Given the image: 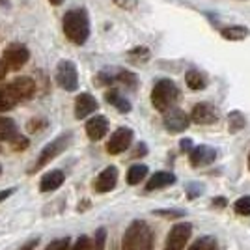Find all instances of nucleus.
Masks as SVG:
<instances>
[{
    "label": "nucleus",
    "mask_w": 250,
    "mask_h": 250,
    "mask_svg": "<svg viewBox=\"0 0 250 250\" xmlns=\"http://www.w3.org/2000/svg\"><path fill=\"white\" fill-rule=\"evenodd\" d=\"M63 34L75 45H84L90 38V19L84 8L69 10L63 15Z\"/></svg>",
    "instance_id": "1"
},
{
    "label": "nucleus",
    "mask_w": 250,
    "mask_h": 250,
    "mask_svg": "<svg viewBox=\"0 0 250 250\" xmlns=\"http://www.w3.org/2000/svg\"><path fill=\"white\" fill-rule=\"evenodd\" d=\"M122 250H153V235L144 220H135L125 229Z\"/></svg>",
    "instance_id": "2"
},
{
    "label": "nucleus",
    "mask_w": 250,
    "mask_h": 250,
    "mask_svg": "<svg viewBox=\"0 0 250 250\" xmlns=\"http://www.w3.org/2000/svg\"><path fill=\"white\" fill-rule=\"evenodd\" d=\"M179 97V90L170 79H161L151 90V103L159 112H167L168 108H172L176 104Z\"/></svg>",
    "instance_id": "3"
},
{
    "label": "nucleus",
    "mask_w": 250,
    "mask_h": 250,
    "mask_svg": "<svg viewBox=\"0 0 250 250\" xmlns=\"http://www.w3.org/2000/svg\"><path fill=\"white\" fill-rule=\"evenodd\" d=\"M56 81L65 92H75L79 86L77 65L71 60H60V63L56 65Z\"/></svg>",
    "instance_id": "4"
},
{
    "label": "nucleus",
    "mask_w": 250,
    "mask_h": 250,
    "mask_svg": "<svg viewBox=\"0 0 250 250\" xmlns=\"http://www.w3.org/2000/svg\"><path fill=\"white\" fill-rule=\"evenodd\" d=\"M190 233H192V224H188V222L176 224L167 235L165 250H183L190 239Z\"/></svg>",
    "instance_id": "5"
},
{
    "label": "nucleus",
    "mask_w": 250,
    "mask_h": 250,
    "mask_svg": "<svg viewBox=\"0 0 250 250\" xmlns=\"http://www.w3.org/2000/svg\"><path fill=\"white\" fill-rule=\"evenodd\" d=\"M69 140H71V135L67 133V135L58 136L56 140H52L51 144H47V146L43 147L42 153H40V159H38V165H36V170H34V172H38V170L45 167L47 163H51V161L56 155H60L63 149L69 146Z\"/></svg>",
    "instance_id": "6"
},
{
    "label": "nucleus",
    "mask_w": 250,
    "mask_h": 250,
    "mask_svg": "<svg viewBox=\"0 0 250 250\" xmlns=\"http://www.w3.org/2000/svg\"><path fill=\"white\" fill-rule=\"evenodd\" d=\"M28 58H30V52H28V49L24 45H21V43H11L10 47H6L2 60L8 65V69L17 71V69H21L22 65L28 62Z\"/></svg>",
    "instance_id": "7"
},
{
    "label": "nucleus",
    "mask_w": 250,
    "mask_h": 250,
    "mask_svg": "<svg viewBox=\"0 0 250 250\" xmlns=\"http://www.w3.org/2000/svg\"><path fill=\"white\" fill-rule=\"evenodd\" d=\"M131 140H133V131L127 127H120L112 133L110 140L106 142V151L110 155H120L131 146Z\"/></svg>",
    "instance_id": "8"
},
{
    "label": "nucleus",
    "mask_w": 250,
    "mask_h": 250,
    "mask_svg": "<svg viewBox=\"0 0 250 250\" xmlns=\"http://www.w3.org/2000/svg\"><path fill=\"white\" fill-rule=\"evenodd\" d=\"M219 120V110L209 103H198L194 104L192 112H190V122L196 125H211Z\"/></svg>",
    "instance_id": "9"
},
{
    "label": "nucleus",
    "mask_w": 250,
    "mask_h": 250,
    "mask_svg": "<svg viewBox=\"0 0 250 250\" xmlns=\"http://www.w3.org/2000/svg\"><path fill=\"white\" fill-rule=\"evenodd\" d=\"M190 124V118H188L183 110H179V108H168L167 112H165V127H167V131L170 133H181V131H185Z\"/></svg>",
    "instance_id": "10"
},
{
    "label": "nucleus",
    "mask_w": 250,
    "mask_h": 250,
    "mask_svg": "<svg viewBox=\"0 0 250 250\" xmlns=\"http://www.w3.org/2000/svg\"><path fill=\"white\" fill-rule=\"evenodd\" d=\"M188 159H190V165H192V167H196V168L208 167V165H211V163L217 159V151L209 146H198V147H194V149H190Z\"/></svg>",
    "instance_id": "11"
},
{
    "label": "nucleus",
    "mask_w": 250,
    "mask_h": 250,
    "mask_svg": "<svg viewBox=\"0 0 250 250\" xmlns=\"http://www.w3.org/2000/svg\"><path fill=\"white\" fill-rule=\"evenodd\" d=\"M97 101H95L94 95L90 94H81L75 101V118L77 120H84L88 116L97 110Z\"/></svg>",
    "instance_id": "12"
},
{
    "label": "nucleus",
    "mask_w": 250,
    "mask_h": 250,
    "mask_svg": "<svg viewBox=\"0 0 250 250\" xmlns=\"http://www.w3.org/2000/svg\"><path fill=\"white\" fill-rule=\"evenodd\" d=\"M116 181H118V168L116 167H108L104 168L103 172L97 176L94 183V188L97 192H108L116 187Z\"/></svg>",
    "instance_id": "13"
},
{
    "label": "nucleus",
    "mask_w": 250,
    "mask_h": 250,
    "mask_svg": "<svg viewBox=\"0 0 250 250\" xmlns=\"http://www.w3.org/2000/svg\"><path fill=\"white\" fill-rule=\"evenodd\" d=\"M10 86L13 88L15 95L19 97V101H26V99L34 97V94H36V84L28 77H19L13 83H10Z\"/></svg>",
    "instance_id": "14"
},
{
    "label": "nucleus",
    "mask_w": 250,
    "mask_h": 250,
    "mask_svg": "<svg viewBox=\"0 0 250 250\" xmlns=\"http://www.w3.org/2000/svg\"><path fill=\"white\" fill-rule=\"evenodd\" d=\"M108 131V120L104 116H95L86 124V135L90 140H101Z\"/></svg>",
    "instance_id": "15"
},
{
    "label": "nucleus",
    "mask_w": 250,
    "mask_h": 250,
    "mask_svg": "<svg viewBox=\"0 0 250 250\" xmlns=\"http://www.w3.org/2000/svg\"><path fill=\"white\" fill-rule=\"evenodd\" d=\"M63 179H65V174H63L62 170H52V172H49V174H45V176L42 177V181H40V190H42V192L56 190V188L63 183Z\"/></svg>",
    "instance_id": "16"
},
{
    "label": "nucleus",
    "mask_w": 250,
    "mask_h": 250,
    "mask_svg": "<svg viewBox=\"0 0 250 250\" xmlns=\"http://www.w3.org/2000/svg\"><path fill=\"white\" fill-rule=\"evenodd\" d=\"M176 183V176L172 172H155L153 176L149 177L146 188L147 190H155V188H163Z\"/></svg>",
    "instance_id": "17"
},
{
    "label": "nucleus",
    "mask_w": 250,
    "mask_h": 250,
    "mask_svg": "<svg viewBox=\"0 0 250 250\" xmlns=\"http://www.w3.org/2000/svg\"><path fill=\"white\" fill-rule=\"evenodd\" d=\"M17 103H19V97L15 95V92H13V88H11L10 84L2 86L0 88V112L11 110Z\"/></svg>",
    "instance_id": "18"
},
{
    "label": "nucleus",
    "mask_w": 250,
    "mask_h": 250,
    "mask_svg": "<svg viewBox=\"0 0 250 250\" xmlns=\"http://www.w3.org/2000/svg\"><path fill=\"white\" fill-rule=\"evenodd\" d=\"M17 136H19V131H17V125H15V122H13V120H10V118L0 116V140L13 142Z\"/></svg>",
    "instance_id": "19"
},
{
    "label": "nucleus",
    "mask_w": 250,
    "mask_h": 250,
    "mask_svg": "<svg viewBox=\"0 0 250 250\" xmlns=\"http://www.w3.org/2000/svg\"><path fill=\"white\" fill-rule=\"evenodd\" d=\"M104 99H106L110 104H114L120 112H129V110H131V103H129L118 90H108L106 95H104Z\"/></svg>",
    "instance_id": "20"
},
{
    "label": "nucleus",
    "mask_w": 250,
    "mask_h": 250,
    "mask_svg": "<svg viewBox=\"0 0 250 250\" xmlns=\"http://www.w3.org/2000/svg\"><path fill=\"white\" fill-rule=\"evenodd\" d=\"M185 83L190 90H204L206 86H208V79H206V75L196 71V69H190L187 75H185Z\"/></svg>",
    "instance_id": "21"
},
{
    "label": "nucleus",
    "mask_w": 250,
    "mask_h": 250,
    "mask_svg": "<svg viewBox=\"0 0 250 250\" xmlns=\"http://www.w3.org/2000/svg\"><path fill=\"white\" fill-rule=\"evenodd\" d=\"M222 38L224 40H229V42H241L249 36V28L245 26H228V28H222L220 30Z\"/></svg>",
    "instance_id": "22"
},
{
    "label": "nucleus",
    "mask_w": 250,
    "mask_h": 250,
    "mask_svg": "<svg viewBox=\"0 0 250 250\" xmlns=\"http://www.w3.org/2000/svg\"><path fill=\"white\" fill-rule=\"evenodd\" d=\"M146 176H147L146 165H135V167H131L127 170V183L129 185H138Z\"/></svg>",
    "instance_id": "23"
},
{
    "label": "nucleus",
    "mask_w": 250,
    "mask_h": 250,
    "mask_svg": "<svg viewBox=\"0 0 250 250\" xmlns=\"http://www.w3.org/2000/svg\"><path fill=\"white\" fill-rule=\"evenodd\" d=\"M245 125H247V120H245V116L241 114L239 110L229 112V116H228L229 133H237V131H241V129H245Z\"/></svg>",
    "instance_id": "24"
},
{
    "label": "nucleus",
    "mask_w": 250,
    "mask_h": 250,
    "mask_svg": "<svg viewBox=\"0 0 250 250\" xmlns=\"http://www.w3.org/2000/svg\"><path fill=\"white\" fill-rule=\"evenodd\" d=\"M188 250H217V241L213 237H200L188 247Z\"/></svg>",
    "instance_id": "25"
},
{
    "label": "nucleus",
    "mask_w": 250,
    "mask_h": 250,
    "mask_svg": "<svg viewBox=\"0 0 250 250\" xmlns=\"http://www.w3.org/2000/svg\"><path fill=\"white\" fill-rule=\"evenodd\" d=\"M114 81L125 84V86H129V88H135L136 86V75H133L131 71H124V69H120L118 75L114 77Z\"/></svg>",
    "instance_id": "26"
},
{
    "label": "nucleus",
    "mask_w": 250,
    "mask_h": 250,
    "mask_svg": "<svg viewBox=\"0 0 250 250\" xmlns=\"http://www.w3.org/2000/svg\"><path fill=\"white\" fill-rule=\"evenodd\" d=\"M235 213L237 215H245V217H249L250 215V196H241L237 202H235Z\"/></svg>",
    "instance_id": "27"
},
{
    "label": "nucleus",
    "mask_w": 250,
    "mask_h": 250,
    "mask_svg": "<svg viewBox=\"0 0 250 250\" xmlns=\"http://www.w3.org/2000/svg\"><path fill=\"white\" fill-rule=\"evenodd\" d=\"M129 58L133 62H146L147 58H149V51H147L146 47H136V49L129 52Z\"/></svg>",
    "instance_id": "28"
},
{
    "label": "nucleus",
    "mask_w": 250,
    "mask_h": 250,
    "mask_svg": "<svg viewBox=\"0 0 250 250\" xmlns=\"http://www.w3.org/2000/svg\"><path fill=\"white\" fill-rule=\"evenodd\" d=\"M104 239H106V231L104 228H99L95 233V241L92 243V250H104Z\"/></svg>",
    "instance_id": "29"
},
{
    "label": "nucleus",
    "mask_w": 250,
    "mask_h": 250,
    "mask_svg": "<svg viewBox=\"0 0 250 250\" xmlns=\"http://www.w3.org/2000/svg\"><path fill=\"white\" fill-rule=\"evenodd\" d=\"M73 250H92V241H90V237L81 235L77 239V243L73 245Z\"/></svg>",
    "instance_id": "30"
},
{
    "label": "nucleus",
    "mask_w": 250,
    "mask_h": 250,
    "mask_svg": "<svg viewBox=\"0 0 250 250\" xmlns=\"http://www.w3.org/2000/svg\"><path fill=\"white\" fill-rule=\"evenodd\" d=\"M69 247V239L65 237V239H58V241H52L51 245L47 247L45 250H67Z\"/></svg>",
    "instance_id": "31"
},
{
    "label": "nucleus",
    "mask_w": 250,
    "mask_h": 250,
    "mask_svg": "<svg viewBox=\"0 0 250 250\" xmlns=\"http://www.w3.org/2000/svg\"><path fill=\"white\" fill-rule=\"evenodd\" d=\"M187 192H188V198H196L198 194H202V192H204V187H202V185H198V183H188Z\"/></svg>",
    "instance_id": "32"
},
{
    "label": "nucleus",
    "mask_w": 250,
    "mask_h": 250,
    "mask_svg": "<svg viewBox=\"0 0 250 250\" xmlns=\"http://www.w3.org/2000/svg\"><path fill=\"white\" fill-rule=\"evenodd\" d=\"M116 6H120V8H124V10H135L136 6H138V2L136 0H112Z\"/></svg>",
    "instance_id": "33"
},
{
    "label": "nucleus",
    "mask_w": 250,
    "mask_h": 250,
    "mask_svg": "<svg viewBox=\"0 0 250 250\" xmlns=\"http://www.w3.org/2000/svg\"><path fill=\"white\" fill-rule=\"evenodd\" d=\"M157 215H163V217H172V219H176V217H181V215H185L183 211H157Z\"/></svg>",
    "instance_id": "34"
},
{
    "label": "nucleus",
    "mask_w": 250,
    "mask_h": 250,
    "mask_svg": "<svg viewBox=\"0 0 250 250\" xmlns=\"http://www.w3.org/2000/svg\"><path fill=\"white\" fill-rule=\"evenodd\" d=\"M146 153H147L146 144H138V146H136V149L133 151V157H144Z\"/></svg>",
    "instance_id": "35"
},
{
    "label": "nucleus",
    "mask_w": 250,
    "mask_h": 250,
    "mask_svg": "<svg viewBox=\"0 0 250 250\" xmlns=\"http://www.w3.org/2000/svg\"><path fill=\"white\" fill-rule=\"evenodd\" d=\"M190 146H192V140H190V138H183V140H181V144H179V147H181L183 151H188Z\"/></svg>",
    "instance_id": "36"
},
{
    "label": "nucleus",
    "mask_w": 250,
    "mask_h": 250,
    "mask_svg": "<svg viewBox=\"0 0 250 250\" xmlns=\"http://www.w3.org/2000/svg\"><path fill=\"white\" fill-rule=\"evenodd\" d=\"M6 73H8V65L4 63V60H0V81L6 77Z\"/></svg>",
    "instance_id": "37"
},
{
    "label": "nucleus",
    "mask_w": 250,
    "mask_h": 250,
    "mask_svg": "<svg viewBox=\"0 0 250 250\" xmlns=\"http://www.w3.org/2000/svg\"><path fill=\"white\" fill-rule=\"evenodd\" d=\"M213 206H219V208H224V206H226V198H222V196H219V198H215V202H213Z\"/></svg>",
    "instance_id": "38"
},
{
    "label": "nucleus",
    "mask_w": 250,
    "mask_h": 250,
    "mask_svg": "<svg viewBox=\"0 0 250 250\" xmlns=\"http://www.w3.org/2000/svg\"><path fill=\"white\" fill-rule=\"evenodd\" d=\"M11 192H13V188H8V190H2V192H0V202H2V200H6L8 196H11Z\"/></svg>",
    "instance_id": "39"
},
{
    "label": "nucleus",
    "mask_w": 250,
    "mask_h": 250,
    "mask_svg": "<svg viewBox=\"0 0 250 250\" xmlns=\"http://www.w3.org/2000/svg\"><path fill=\"white\" fill-rule=\"evenodd\" d=\"M36 245H38V239L30 241V243H28V245H26V247H24V249H22V250H32V249H34V247H36Z\"/></svg>",
    "instance_id": "40"
},
{
    "label": "nucleus",
    "mask_w": 250,
    "mask_h": 250,
    "mask_svg": "<svg viewBox=\"0 0 250 250\" xmlns=\"http://www.w3.org/2000/svg\"><path fill=\"white\" fill-rule=\"evenodd\" d=\"M52 6H60V4H63V0H49Z\"/></svg>",
    "instance_id": "41"
},
{
    "label": "nucleus",
    "mask_w": 250,
    "mask_h": 250,
    "mask_svg": "<svg viewBox=\"0 0 250 250\" xmlns=\"http://www.w3.org/2000/svg\"><path fill=\"white\" fill-rule=\"evenodd\" d=\"M0 4H4V6H10V2H8V0H0Z\"/></svg>",
    "instance_id": "42"
},
{
    "label": "nucleus",
    "mask_w": 250,
    "mask_h": 250,
    "mask_svg": "<svg viewBox=\"0 0 250 250\" xmlns=\"http://www.w3.org/2000/svg\"><path fill=\"white\" fill-rule=\"evenodd\" d=\"M249 168H250V151H249Z\"/></svg>",
    "instance_id": "43"
},
{
    "label": "nucleus",
    "mask_w": 250,
    "mask_h": 250,
    "mask_svg": "<svg viewBox=\"0 0 250 250\" xmlns=\"http://www.w3.org/2000/svg\"><path fill=\"white\" fill-rule=\"evenodd\" d=\"M0 174H2V167H0Z\"/></svg>",
    "instance_id": "44"
}]
</instances>
